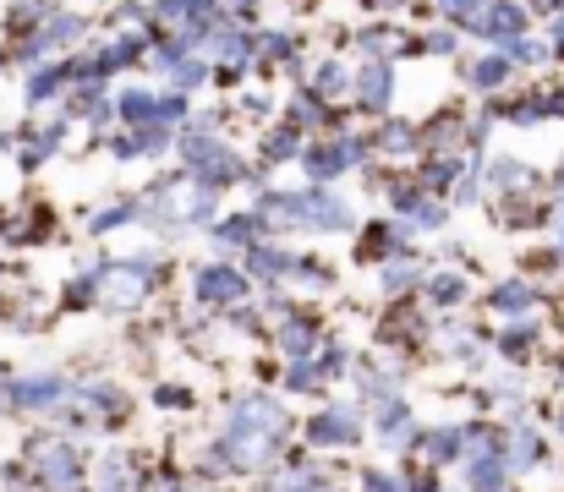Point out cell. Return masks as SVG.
<instances>
[{"mask_svg": "<svg viewBox=\"0 0 564 492\" xmlns=\"http://www.w3.org/2000/svg\"><path fill=\"white\" fill-rule=\"evenodd\" d=\"M33 477L50 492H77V477H83L77 449H72V444H39V449H33Z\"/></svg>", "mask_w": 564, "mask_h": 492, "instance_id": "6da1fadb", "label": "cell"}, {"mask_svg": "<svg viewBox=\"0 0 564 492\" xmlns=\"http://www.w3.org/2000/svg\"><path fill=\"white\" fill-rule=\"evenodd\" d=\"M61 394H66V378L61 372H33V378L6 383V400L17 411H50V405H61Z\"/></svg>", "mask_w": 564, "mask_h": 492, "instance_id": "7a4b0ae2", "label": "cell"}, {"mask_svg": "<svg viewBox=\"0 0 564 492\" xmlns=\"http://www.w3.org/2000/svg\"><path fill=\"white\" fill-rule=\"evenodd\" d=\"M313 438H318V444H357V438H362V422L335 405V411H324V416L313 422Z\"/></svg>", "mask_w": 564, "mask_h": 492, "instance_id": "3957f363", "label": "cell"}, {"mask_svg": "<svg viewBox=\"0 0 564 492\" xmlns=\"http://www.w3.org/2000/svg\"><path fill=\"white\" fill-rule=\"evenodd\" d=\"M241 291H247V285H241L230 269H208V274H197V296H203V302H236Z\"/></svg>", "mask_w": 564, "mask_h": 492, "instance_id": "277c9868", "label": "cell"}, {"mask_svg": "<svg viewBox=\"0 0 564 492\" xmlns=\"http://www.w3.org/2000/svg\"><path fill=\"white\" fill-rule=\"evenodd\" d=\"M143 291H149V280L138 274V269H121V274H110V307H132V302H143Z\"/></svg>", "mask_w": 564, "mask_h": 492, "instance_id": "5b68a950", "label": "cell"}, {"mask_svg": "<svg viewBox=\"0 0 564 492\" xmlns=\"http://www.w3.org/2000/svg\"><path fill=\"white\" fill-rule=\"evenodd\" d=\"M99 492H132V471H127L121 455H110V460L99 466Z\"/></svg>", "mask_w": 564, "mask_h": 492, "instance_id": "8992f818", "label": "cell"}, {"mask_svg": "<svg viewBox=\"0 0 564 492\" xmlns=\"http://www.w3.org/2000/svg\"><path fill=\"white\" fill-rule=\"evenodd\" d=\"M499 460H505V471H527V466H538V438H532V433H516V449L499 455Z\"/></svg>", "mask_w": 564, "mask_h": 492, "instance_id": "52a82bcc", "label": "cell"}, {"mask_svg": "<svg viewBox=\"0 0 564 492\" xmlns=\"http://www.w3.org/2000/svg\"><path fill=\"white\" fill-rule=\"evenodd\" d=\"M499 477H505V460L499 455H482V460H471V488H499Z\"/></svg>", "mask_w": 564, "mask_h": 492, "instance_id": "ba28073f", "label": "cell"}, {"mask_svg": "<svg viewBox=\"0 0 564 492\" xmlns=\"http://www.w3.org/2000/svg\"><path fill=\"white\" fill-rule=\"evenodd\" d=\"M494 302H499L505 313H527V307H532V291H527V285H505Z\"/></svg>", "mask_w": 564, "mask_h": 492, "instance_id": "9c48e42d", "label": "cell"}, {"mask_svg": "<svg viewBox=\"0 0 564 492\" xmlns=\"http://www.w3.org/2000/svg\"><path fill=\"white\" fill-rule=\"evenodd\" d=\"M280 339H285V350H296V356H302V350L313 345V328H307V324H296V328H285Z\"/></svg>", "mask_w": 564, "mask_h": 492, "instance_id": "30bf717a", "label": "cell"}, {"mask_svg": "<svg viewBox=\"0 0 564 492\" xmlns=\"http://www.w3.org/2000/svg\"><path fill=\"white\" fill-rule=\"evenodd\" d=\"M433 296H438V302H455V296H460V285L444 274V285H433Z\"/></svg>", "mask_w": 564, "mask_h": 492, "instance_id": "8fae6325", "label": "cell"}, {"mask_svg": "<svg viewBox=\"0 0 564 492\" xmlns=\"http://www.w3.org/2000/svg\"><path fill=\"white\" fill-rule=\"evenodd\" d=\"M368 492H400V488H394V477H378L373 471V477H368Z\"/></svg>", "mask_w": 564, "mask_h": 492, "instance_id": "7c38bea8", "label": "cell"}, {"mask_svg": "<svg viewBox=\"0 0 564 492\" xmlns=\"http://www.w3.org/2000/svg\"><path fill=\"white\" fill-rule=\"evenodd\" d=\"M6 492H44V488H33V482H22V477H11V482H6Z\"/></svg>", "mask_w": 564, "mask_h": 492, "instance_id": "4fadbf2b", "label": "cell"}]
</instances>
